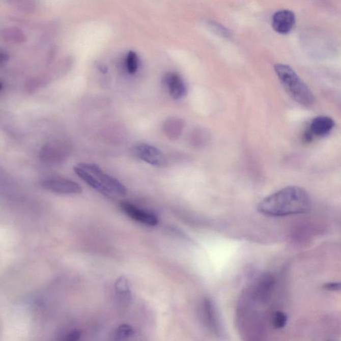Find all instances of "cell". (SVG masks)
Segmentation results:
<instances>
[{"instance_id":"cell-1","label":"cell","mask_w":341,"mask_h":341,"mask_svg":"<svg viewBox=\"0 0 341 341\" xmlns=\"http://www.w3.org/2000/svg\"><path fill=\"white\" fill-rule=\"evenodd\" d=\"M310 200L305 189L289 186L261 201L259 212L271 217L303 214L309 211Z\"/></svg>"},{"instance_id":"cell-2","label":"cell","mask_w":341,"mask_h":341,"mask_svg":"<svg viewBox=\"0 0 341 341\" xmlns=\"http://www.w3.org/2000/svg\"><path fill=\"white\" fill-rule=\"evenodd\" d=\"M75 174L89 186L108 197H123L126 187L117 179L103 172L95 163H81L73 167Z\"/></svg>"},{"instance_id":"cell-3","label":"cell","mask_w":341,"mask_h":341,"mask_svg":"<svg viewBox=\"0 0 341 341\" xmlns=\"http://www.w3.org/2000/svg\"><path fill=\"white\" fill-rule=\"evenodd\" d=\"M274 69L285 90L293 100L305 107L314 104L315 98L311 90L290 66L277 64Z\"/></svg>"},{"instance_id":"cell-4","label":"cell","mask_w":341,"mask_h":341,"mask_svg":"<svg viewBox=\"0 0 341 341\" xmlns=\"http://www.w3.org/2000/svg\"><path fill=\"white\" fill-rule=\"evenodd\" d=\"M133 153L140 160L155 166L163 167L165 164V157L159 149L146 144H137L133 148Z\"/></svg>"},{"instance_id":"cell-5","label":"cell","mask_w":341,"mask_h":341,"mask_svg":"<svg viewBox=\"0 0 341 341\" xmlns=\"http://www.w3.org/2000/svg\"><path fill=\"white\" fill-rule=\"evenodd\" d=\"M120 206L124 213L138 223L148 226H155L158 223L159 220L156 215L140 209L131 203L122 202L120 203Z\"/></svg>"},{"instance_id":"cell-6","label":"cell","mask_w":341,"mask_h":341,"mask_svg":"<svg viewBox=\"0 0 341 341\" xmlns=\"http://www.w3.org/2000/svg\"><path fill=\"white\" fill-rule=\"evenodd\" d=\"M42 187L53 193L73 195L79 194L82 188L78 183L75 181L65 180V179H50L43 181Z\"/></svg>"},{"instance_id":"cell-7","label":"cell","mask_w":341,"mask_h":341,"mask_svg":"<svg viewBox=\"0 0 341 341\" xmlns=\"http://www.w3.org/2000/svg\"><path fill=\"white\" fill-rule=\"evenodd\" d=\"M203 319L208 329L216 335L221 336L222 327L219 315L214 303L209 299H205L202 305Z\"/></svg>"},{"instance_id":"cell-8","label":"cell","mask_w":341,"mask_h":341,"mask_svg":"<svg viewBox=\"0 0 341 341\" xmlns=\"http://www.w3.org/2000/svg\"><path fill=\"white\" fill-rule=\"evenodd\" d=\"M294 12L289 10L278 11L272 18V26L275 32L280 34H287L292 30L295 24Z\"/></svg>"},{"instance_id":"cell-9","label":"cell","mask_w":341,"mask_h":341,"mask_svg":"<svg viewBox=\"0 0 341 341\" xmlns=\"http://www.w3.org/2000/svg\"><path fill=\"white\" fill-rule=\"evenodd\" d=\"M163 82L170 96L176 99L183 98L187 94V87L180 74L168 72L164 75Z\"/></svg>"},{"instance_id":"cell-10","label":"cell","mask_w":341,"mask_h":341,"mask_svg":"<svg viewBox=\"0 0 341 341\" xmlns=\"http://www.w3.org/2000/svg\"><path fill=\"white\" fill-rule=\"evenodd\" d=\"M334 122L329 116H321L312 120L310 125L308 132L312 136L317 137H325L329 135L333 129Z\"/></svg>"},{"instance_id":"cell-11","label":"cell","mask_w":341,"mask_h":341,"mask_svg":"<svg viewBox=\"0 0 341 341\" xmlns=\"http://www.w3.org/2000/svg\"><path fill=\"white\" fill-rule=\"evenodd\" d=\"M184 122L180 118H170L164 122L163 129L164 133L170 139H175L180 137L182 133Z\"/></svg>"},{"instance_id":"cell-12","label":"cell","mask_w":341,"mask_h":341,"mask_svg":"<svg viewBox=\"0 0 341 341\" xmlns=\"http://www.w3.org/2000/svg\"><path fill=\"white\" fill-rule=\"evenodd\" d=\"M1 36L6 42L13 44H23L27 39L24 32L17 27L4 28Z\"/></svg>"},{"instance_id":"cell-13","label":"cell","mask_w":341,"mask_h":341,"mask_svg":"<svg viewBox=\"0 0 341 341\" xmlns=\"http://www.w3.org/2000/svg\"><path fill=\"white\" fill-rule=\"evenodd\" d=\"M114 289L116 297L119 299L122 300L123 302H127L130 299L131 295L130 285L128 280L124 276L119 277L116 280Z\"/></svg>"},{"instance_id":"cell-14","label":"cell","mask_w":341,"mask_h":341,"mask_svg":"<svg viewBox=\"0 0 341 341\" xmlns=\"http://www.w3.org/2000/svg\"><path fill=\"white\" fill-rule=\"evenodd\" d=\"M134 329L128 324H122L119 326L114 332V337L118 341L129 339L134 335Z\"/></svg>"},{"instance_id":"cell-15","label":"cell","mask_w":341,"mask_h":341,"mask_svg":"<svg viewBox=\"0 0 341 341\" xmlns=\"http://www.w3.org/2000/svg\"><path fill=\"white\" fill-rule=\"evenodd\" d=\"M126 67L129 74H135L139 68V57L134 51H129L126 57Z\"/></svg>"},{"instance_id":"cell-16","label":"cell","mask_w":341,"mask_h":341,"mask_svg":"<svg viewBox=\"0 0 341 341\" xmlns=\"http://www.w3.org/2000/svg\"><path fill=\"white\" fill-rule=\"evenodd\" d=\"M49 81L48 77L46 75L33 77L27 82L25 88H26L27 92L32 93L44 87L49 83Z\"/></svg>"},{"instance_id":"cell-17","label":"cell","mask_w":341,"mask_h":341,"mask_svg":"<svg viewBox=\"0 0 341 341\" xmlns=\"http://www.w3.org/2000/svg\"><path fill=\"white\" fill-rule=\"evenodd\" d=\"M81 336V332L79 329H70L65 332L60 341H79Z\"/></svg>"},{"instance_id":"cell-18","label":"cell","mask_w":341,"mask_h":341,"mask_svg":"<svg viewBox=\"0 0 341 341\" xmlns=\"http://www.w3.org/2000/svg\"><path fill=\"white\" fill-rule=\"evenodd\" d=\"M14 3L19 10L25 12H33L36 6L35 3L31 1H16Z\"/></svg>"},{"instance_id":"cell-19","label":"cell","mask_w":341,"mask_h":341,"mask_svg":"<svg viewBox=\"0 0 341 341\" xmlns=\"http://www.w3.org/2000/svg\"><path fill=\"white\" fill-rule=\"evenodd\" d=\"M288 321V317L281 312H276L273 318V325L277 329L283 327Z\"/></svg>"},{"instance_id":"cell-20","label":"cell","mask_w":341,"mask_h":341,"mask_svg":"<svg viewBox=\"0 0 341 341\" xmlns=\"http://www.w3.org/2000/svg\"><path fill=\"white\" fill-rule=\"evenodd\" d=\"M211 26L215 30L217 33H219L222 36L228 37L230 36V32L226 28L222 27L221 25L217 24L216 23H211Z\"/></svg>"},{"instance_id":"cell-21","label":"cell","mask_w":341,"mask_h":341,"mask_svg":"<svg viewBox=\"0 0 341 341\" xmlns=\"http://www.w3.org/2000/svg\"><path fill=\"white\" fill-rule=\"evenodd\" d=\"M325 288L330 291L341 290V282H329L325 285Z\"/></svg>"},{"instance_id":"cell-22","label":"cell","mask_w":341,"mask_h":341,"mask_svg":"<svg viewBox=\"0 0 341 341\" xmlns=\"http://www.w3.org/2000/svg\"><path fill=\"white\" fill-rule=\"evenodd\" d=\"M1 65H4V64L7 63L8 60H9V55H8V53L4 52V51H1Z\"/></svg>"},{"instance_id":"cell-23","label":"cell","mask_w":341,"mask_h":341,"mask_svg":"<svg viewBox=\"0 0 341 341\" xmlns=\"http://www.w3.org/2000/svg\"><path fill=\"white\" fill-rule=\"evenodd\" d=\"M98 70L102 73H107V68L106 66L103 64H99L98 66Z\"/></svg>"}]
</instances>
